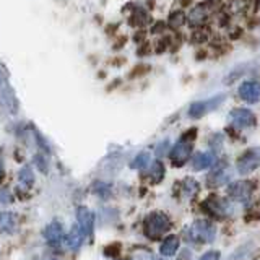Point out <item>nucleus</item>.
<instances>
[{"label": "nucleus", "instance_id": "f257e3e1", "mask_svg": "<svg viewBox=\"0 0 260 260\" xmlns=\"http://www.w3.org/2000/svg\"><path fill=\"white\" fill-rule=\"evenodd\" d=\"M215 238H216V228L211 221H207V219H197L187 230V239L197 244L213 242Z\"/></svg>", "mask_w": 260, "mask_h": 260}, {"label": "nucleus", "instance_id": "f03ea898", "mask_svg": "<svg viewBox=\"0 0 260 260\" xmlns=\"http://www.w3.org/2000/svg\"><path fill=\"white\" fill-rule=\"evenodd\" d=\"M171 228L169 218L161 211H153L145 218V234L150 239H159Z\"/></svg>", "mask_w": 260, "mask_h": 260}, {"label": "nucleus", "instance_id": "7ed1b4c3", "mask_svg": "<svg viewBox=\"0 0 260 260\" xmlns=\"http://www.w3.org/2000/svg\"><path fill=\"white\" fill-rule=\"evenodd\" d=\"M260 165V150L257 148H252L244 151L241 156L238 158V162H236V168H238V173L242 176H247L250 173L258 168Z\"/></svg>", "mask_w": 260, "mask_h": 260}, {"label": "nucleus", "instance_id": "20e7f679", "mask_svg": "<svg viewBox=\"0 0 260 260\" xmlns=\"http://www.w3.org/2000/svg\"><path fill=\"white\" fill-rule=\"evenodd\" d=\"M192 140H185L182 138L181 142L176 143L173 148H171V153H169V158L173 161L174 166H182L184 162L189 159L190 153H192Z\"/></svg>", "mask_w": 260, "mask_h": 260}, {"label": "nucleus", "instance_id": "39448f33", "mask_svg": "<svg viewBox=\"0 0 260 260\" xmlns=\"http://www.w3.org/2000/svg\"><path fill=\"white\" fill-rule=\"evenodd\" d=\"M230 120H231V124L238 128L255 125V116H254V112H250L249 109H241V108L233 109L230 114Z\"/></svg>", "mask_w": 260, "mask_h": 260}, {"label": "nucleus", "instance_id": "423d86ee", "mask_svg": "<svg viewBox=\"0 0 260 260\" xmlns=\"http://www.w3.org/2000/svg\"><path fill=\"white\" fill-rule=\"evenodd\" d=\"M239 96L246 103L254 104L260 100V81L257 80H247L239 86Z\"/></svg>", "mask_w": 260, "mask_h": 260}, {"label": "nucleus", "instance_id": "0eeeda50", "mask_svg": "<svg viewBox=\"0 0 260 260\" xmlns=\"http://www.w3.org/2000/svg\"><path fill=\"white\" fill-rule=\"evenodd\" d=\"M224 100V96H216L213 100H208V101H200V103H193L189 109V116L192 119H197V117H202L203 114H207L208 111H213L216 109L221 101Z\"/></svg>", "mask_w": 260, "mask_h": 260}, {"label": "nucleus", "instance_id": "6e6552de", "mask_svg": "<svg viewBox=\"0 0 260 260\" xmlns=\"http://www.w3.org/2000/svg\"><path fill=\"white\" fill-rule=\"evenodd\" d=\"M44 238H46L49 246L59 247L60 244L63 242V238H65L62 224L59 221H52L51 224H47V228L44 230Z\"/></svg>", "mask_w": 260, "mask_h": 260}, {"label": "nucleus", "instance_id": "1a4fd4ad", "mask_svg": "<svg viewBox=\"0 0 260 260\" xmlns=\"http://www.w3.org/2000/svg\"><path fill=\"white\" fill-rule=\"evenodd\" d=\"M77 221H78V226L81 228V231L85 233V236L93 234L94 215H93L91 210L86 208V207H78L77 208Z\"/></svg>", "mask_w": 260, "mask_h": 260}, {"label": "nucleus", "instance_id": "9d476101", "mask_svg": "<svg viewBox=\"0 0 260 260\" xmlns=\"http://www.w3.org/2000/svg\"><path fill=\"white\" fill-rule=\"evenodd\" d=\"M228 193L231 195L234 200L238 202H246L250 199V193H252V185L247 181H238V182H233L228 189Z\"/></svg>", "mask_w": 260, "mask_h": 260}, {"label": "nucleus", "instance_id": "9b49d317", "mask_svg": "<svg viewBox=\"0 0 260 260\" xmlns=\"http://www.w3.org/2000/svg\"><path fill=\"white\" fill-rule=\"evenodd\" d=\"M205 208H208V211L211 215H216V216H230L231 215V205L223 199H208L205 202Z\"/></svg>", "mask_w": 260, "mask_h": 260}, {"label": "nucleus", "instance_id": "f8f14e48", "mask_svg": "<svg viewBox=\"0 0 260 260\" xmlns=\"http://www.w3.org/2000/svg\"><path fill=\"white\" fill-rule=\"evenodd\" d=\"M215 165V154L210 153V151H200L193 156L192 159V168L195 171H203V169H208Z\"/></svg>", "mask_w": 260, "mask_h": 260}, {"label": "nucleus", "instance_id": "ddd939ff", "mask_svg": "<svg viewBox=\"0 0 260 260\" xmlns=\"http://www.w3.org/2000/svg\"><path fill=\"white\" fill-rule=\"evenodd\" d=\"M16 215L10 213V211H2L0 213V233L2 234H13L16 231Z\"/></svg>", "mask_w": 260, "mask_h": 260}, {"label": "nucleus", "instance_id": "4468645a", "mask_svg": "<svg viewBox=\"0 0 260 260\" xmlns=\"http://www.w3.org/2000/svg\"><path fill=\"white\" fill-rule=\"evenodd\" d=\"M230 177H231V174H230V171H228V168H216L211 171V174L208 176V185L219 187L230 181Z\"/></svg>", "mask_w": 260, "mask_h": 260}, {"label": "nucleus", "instance_id": "2eb2a0df", "mask_svg": "<svg viewBox=\"0 0 260 260\" xmlns=\"http://www.w3.org/2000/svg\"><path fill=\"white\" fill-rule=\"evenodd\" d=\"M177 250H179V239H177V236H174V234L168 236V238L162 241L161 246H159L161 255H165V257H173V255H176Z\"/></svg>", "mask_w": 260, "mask_h": 260}, {"label": "nucleus", "instance_id": "dca6fc26", "mask_svg": "<svg viewBox=\"0 0 260 260\" xmlns=\"http://www.w3.org/2000/svg\"><path fill=\"white\" fill-rule=\"evenodd\" d=\"M83 236L85 233L81 231V228L78 224H73L70 233L67 234V246L72 250H78L81 247V244H83Z\"/></svg>", "mask_w": 260, "mask_h": 260}, {"label": "nucleus", "instance_id": "f3484780", "mask_svg": "<svg viewBox=\"0 0 260 260\" xmlns=\"http://www.w3.org/2000/svg\"><path fill=\"white\" fill-rule=\"evenodd\" d=\"M0 98H2V103L8 109V112L16 114V111H18V101H16L15 93L12 91V89L10 88H4V91H2V94H0Z\"/></svg>", "mask_w": 260, "mask_h": 260}, {"label": "nucleus", "instance_id": "a211bd4d", "mask_svg": "<svg viewBox=\"0 0 260 260\" xmlns=\"http://www.w3.org/2000/svg\"><path fill=\"white\" fill-rule=\"evenodd\" d=\"M18 182L24 189H29V187L35 184V173H32L31 166H23L18 173Z\"/></svg>", "mask_w": 260, "mask_h": 260}, {"label": "nucleus", "instance_id": "6ab92c4d", "mask_svg": "<svg viewBox=\"0 0 260 260\" xmlns=\"http://www.w3.org/2000/svg\"><path fill=\"white\" fill-rule=\"evenodd\" d=\"M182 190L185 197H193V195L200 190V185L197 184V181H193V179H185L182 184Z\"/></svg>", "mask_w": 260, "mask_h": 260}, {"label": "nucleus", "instance_id": "aec40b11", "mask_svg": "<svg viewBox=\"0 0 260 260\" xmlns=\"http://www.w3.org/2000/svg\"><path fill=\"white\" fill-rule=\"evenodd\" d=\"M162 176H165V166H162V162L161 161L153 162L150 168V177L153 179V182H159Z\"/></svg>", "mask_w": 260, "mask_h": 260}, {"label": "nucleus", "instance_id": "412c9836", "mask_svg": "<svg viewBox=\"0 0 260 260\" xmlns=\"http://www.w3.org/2000/svg\"><path fill=\"white\" fill-rule=\"evenodd\" d=\"M150 165V154L148 153H140L138 156L132 161V166L134 169H146Z\"/></svg>", "mask_w": 260, "mask_h": 260}, {"label": "nucleus", "instance_id": "4be33fe9", "mask_svg": "<svg viewBox=\"0 0 260 260\" xmlns=\"http://www.w3.org/2000/svg\"><path fill=\"white\" fill-rule=\"evenodd\" d=\"M93 190L100 195V197L106 199V197H109L111 195V187L108 184H104V182H96L94 187H93Z\"/></svg>", "mask_w": 260, "mask_h": 260}, {"label": "nucleus", "instance_id": "5701e85b", "mask_svg": "<svg viewBox=\"0 0 260 260\" xmlns=\"http://www.w3.org/2000/svg\"><path fill=\"white\" fill-rule=\"evenodd\" d=\"M249 249H250V244H246V246H242L238 250H234L233 254L228 257V260H244V257L247 255Z\"/></svg>", "mask_w": 260, "mask_h": 260}, {"label": "nucleus", "instance_id": "b1692460", "mask_svg": "<svg viewBox=\"0 0 260 260\" xmlns=\"http://www.w3.org/2000/svg\"><path fill=\"white\" fill-rule=\"evenodd\" d=\"M35 165L38 166V169L41 171V173H47V159L43 153L35 154Z\"/></svg>", "mask_w": 260, "mask_h": 260}, {"label": "nucleus", "instance_id": "393cba45", "mask_svg": "<svg viewBox=\"0 0 260 260\" xmlns=\"http://www.w3.org/2000/svg\"><path fill=\"white\" fill-rule=\"evenodd\" d=\"M184 21H185V16L182 12H174L173 15H171V26L173 28H179Z\"/></svg>", "mask_w": 260, "mask_h": 260}, {"label": "nucleus", "instance_id": "a878e982", "mask_svg": "<svg viewBox=\"0 0 260 260\" xmlns=\"http://www.w3.org/2000/svg\"><path fill=\"white\" fill-rule=\"evenodd\" d=\"M219 257H221V254H219V250H208L205 252L199 260H219Z\"/></svg>", "mask_w": 260, "mask_h": 260}, {"label": "nucleus", "instance_id": "bb28decb", "mask_svg": "<svg viewBox=\"0 0 260 260\" xmlns=\"http://www.w3.org/2000/svg\"><path fill=\"white\" fill-rule=\"evenodd\" d=\"M145 23H148V21H146V15L138 12V13H135L132 16V24H145Z\"/></svg>", "mask_w": 260, "mask_h": 260}, {"label": "nucleus", "instance_id": "cd10ccee", "mask_svg": "<svg viewBox=\"0 0 260 260\" xmlns=\"http://www.w3.org/2000/svg\"><path fill=\"white\" fill-rule=\"evenodd\" d=\"M0 200L8 203V202H12V195L8 193V190H0Z\"/></svg>", "mask_w": 260, "mask_h": 260}, {"label": "nucleus", "instance_id": "c85d7f7f", "mask_svg": "<svg viewBox=\"0 0 260 260\" xmlns=\"http://www.w3.org/2000/svg\"><path fill=\"white\" fill-rule=\"evenodd\" d=\"M190 258H192V252L187 249V250H182V254L179 255L177 260H190Z\"/></svg>", "mask_w": 260, "mask_h": 260}, {"label": "nucleus", "instance_id": "c756f323", "mask_svg": "<svg viewBox=\"0 0 260 260\" xmlns=\"http://www.w3.org/2000/svg\"><path fill=\"white\" fill-rule=\"evenodd\" d=\"M148 67H145V65H140V67H137L135 70H132V77H137V75H142L140 72H146Z\"/></svg>", "mask_w": 260, "mask_h": 260}, {"label": "nucleus", "instance_id": "7c9ffc66", "mask_svg": "<svg viewBox=\"0 0 260 260\" xmlns=\"http://www.w3.org/2000/svg\"><path fill=\"white\" fill-rule=\"evenodd\" d=\"M165 29V23H156L154 24V28H153V32H158V31H162Z\"/></svg>", "mask_w": 260, "mask_h": 260}, {"label": "nucleus", "instance_id": "2f4dec72", "mask_svg": "<svg viewBox=\"0 0 260 260\" xmlns=\"http://www.w3.org/2000/svg\"><path fill=\"white\" fill-rule=\"evenodd\" d=\"M4 165H2V161H0V182H2V179H4Z\"/></svg>", "mask_w": 260, "mask_h": 260}, {"label": "nucleus", "instance_id": "473e14b6", "mask_svg": "<svg viewBox=\"0 0 260 260\" xmlns=\"http://www.w3.org/2000/svg\"><path fill=\"white\" fill-rule=\"evenodd\" d=\"M190 2H192V0H181L182 7H187V5H190Z\"/></svg>", "mask_w": 260, "mask_h": 260}]
</instances>
